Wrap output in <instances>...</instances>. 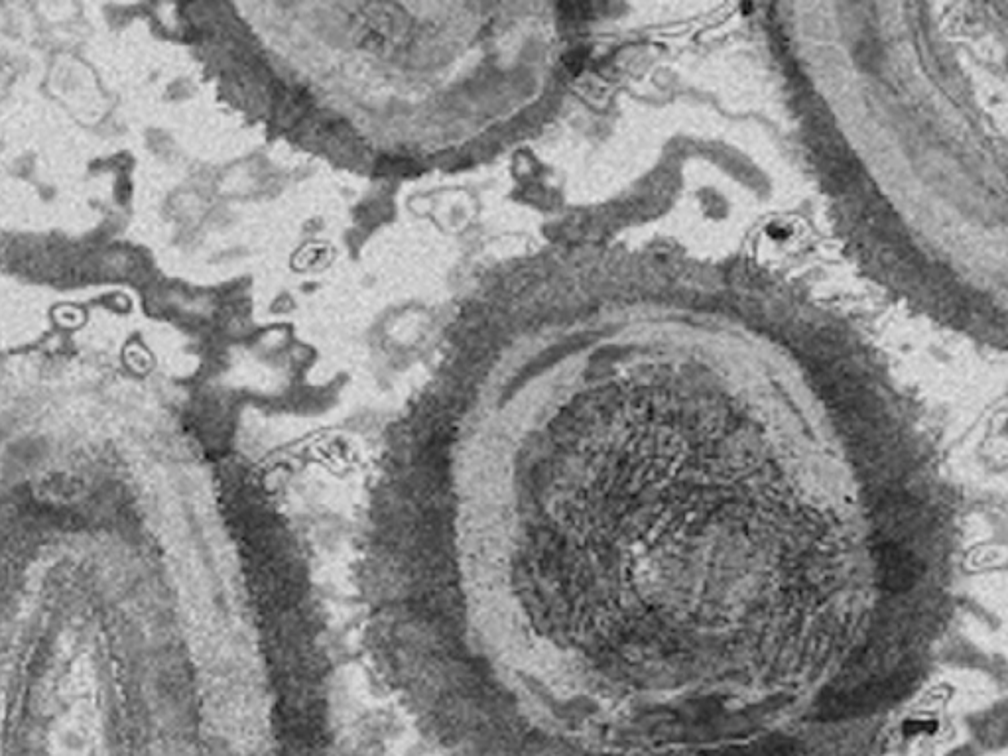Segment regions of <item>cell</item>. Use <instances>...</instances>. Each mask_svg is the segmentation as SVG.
I'll list each match as a JSON object with an SVG mask.
<instances>
[{"label":"cell","mask_w":1008,"mask_h":756,"mask_svg":"<svg viewBox=\"0 0 1008 756\" xmlns=\"http://www.w3.org/2000/svg\"><path fill=\"white\" fill-rule=\"evenodd\" d=\"M914 672H896L888 678L861 684L849 692L827 693L816 705L819 721H843L875 713L910 692Z\"/></svg>","instance_id":"1"},{"label":"cell","mask_w":1008,"mask_h":756,"mask_svg":"<svg viewBox=\"0 0 1008 756\" xmlns=\"http://www.w3.org/2000/svg\"><path fill=\"white\" fill-rule=\"evenodd\" d=\"M877 571L882 589L904 593L918 583L924 566L912 552L894 542H886L877 548Z\"/></svg>","instance_id":"2"},{"label":"cell","mask_w":1008,"mask_h":756,"mask_svg":"<svg viewBox=\"0 0 1008 756\" xmlns=\"http://www.w3.org/2000/svg\"><path fill=\"white\" fill-rule=\"evenodd\" d=\"M705 756H798V747L788 737L772 735V737L755 741L751 745L725 747V749L705 753Z\"/></svg>","instance_id":"3"},{"label":"cell","mask_w":1008,"mask_h":756,"mask_svg":"<svg viewBox=\"0 0 1008 756\" xmlns=\"http://www.w3.org/2000/svg\"><path fill=\"white\" fill-rule=\"evenodd\" d=\"M934 729H936V723H930V721H908V723L904 725V733H906L908 737L918 735V733H930V731H934Z\"/></svg>","instance_id":"4"}]
</instances>
